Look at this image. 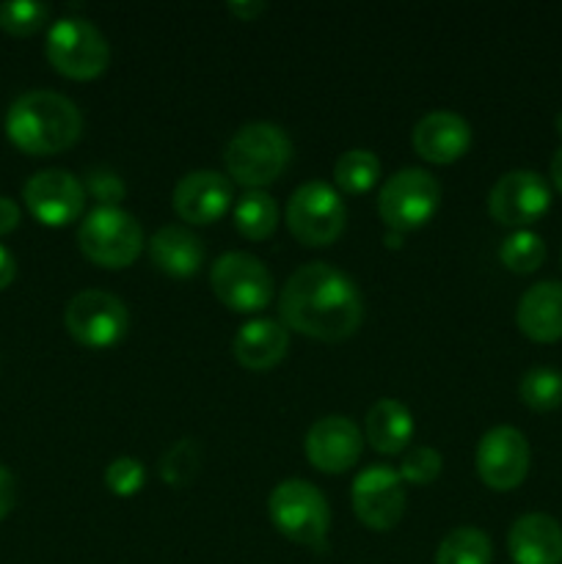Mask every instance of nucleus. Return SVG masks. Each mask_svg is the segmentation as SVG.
Segmentation results:
<instances>
[{
  "label": "nucleus",
  "instance_id": "1",
  "mask_svg": "<svg viewBox=\"0 0 562 564\" xmlns=\"http://www.w3.org/2000/svg\"><path fill=\"white\" fill-rule=\"evenodd\" d=\"M279 312L287 330L317 341H345L361 328L364 301L342 270L312 262L287 279Z\"/></svg>",
  "mask_w": 562,
  "mask_h": 564
},
{
  "label": "nucleus",
  "instance_id": "2",
  "mask_svg": "<svg viewBox=\"0 0 562 564\" xmlns=\"http://www.w3.org/2000/svg\"><path fill=\"white\" fill-rule=\"evenodd\" d=\"M83 116L69 97L55 91H28L6 113V135L25 154L47 158L75 147Z\"/></svg>",
  "mask_w": 562,
  "mask_h": 564
},
{
  "label": "nucleus",
  "instance_id": "3",
  "mask_svg": "<svg viewBox=\"0 0 562 564\" xmlns=\"http://www.w3.org/2000/svg\"><path fill=\"white\" fill-rule=\"evenodd\" d=\"M292 160V143L279 124L270 121H251L240 127L226 143L224 163L231 182L248 187V191H262L273 185L287 171Z\"/></svg>",
  "mask_w": 562,
  "mask_h": 564
},
{
  "label": "nucleus",
  "instance_id": "4",
  "mask_svg": "<svg viewBox=\"0 0 562 564\" xmlns=\"http://www.w3.org/2000/svg\"><path fill=\"white\" fill-rule=\"evenodd\" d=\"M273 527L295 545L328 551L331 510L325 496L306 479H284L268 499Z\"/></svg>",
  "mask_w": 562,
  "mask_h": 564
},
{
  "label": "nucleus",
  "instance_id": "5",
  "mask_svg": "<svg viewBox=\"0 0 562 564\" xmlns=\"http://www.w3.org/2000/svg\"><path fill=\"white\" fill-rule=\"evenodd\" d=\"M83 257L108 270L130 268L143 251V229L130 213L119 207H97L77 229Z\"/></svg>",
  "mask_w": 562,
  "mask_h": 564
},
{
  "label": "nucleus",
  "instance_id": "6",
  "mask_svg": "<svg viewBox=\"0 0 562 564\" xmlns=\"http://www.w3.org/2000/svg\"><path fill=\"white\" fill-rule=\"evenodd\" d=\"M47 61L69 80H94L110 64L108 39L83 17H61L47 33Z\"/></svg>",
  "mask_w": 562,
  "mask_h": 564
},
{
  "label": "nucleus",
  "instance_id": "7",
  "mask_svg": "<svg viewBox=\"0 0 562 564\" xmlns=\"http://www.w3.org/2000/svg\"><path fill=\"white\" fill-rule=\"evenodd\" d=\"M441 204V185L430 171L424 169H402L386 180L378 196L380 220L391 231L419 229L435 215Z\"/></svg>",
  "mask_w": 562,
  "mask_h": 564
},
{
  "label": "nucleus",
  "instance_id": "8",
  "mask_svg": "<svg viewBox=\"0 0 562 564\" xmlns=\"http://www.w3.org/2000/svg\"><path fill=\"white\" fill-rule=\"evenodd\" d=\"M287 226L303 246H331L347 226L345 202L325 182H306L287 202Z\"/></svg>",
  "mask_w": 562,
  "mask_h": 564
},
{
  "label": "nucleus",
  "instance_id": "9",
  "mask_svg": "<svg viewBox=\"0 0 562 564\" xmlns=\"http://www.w3.org/2000/svg\"><path fill=\"white\" fill-rule=\"evenodd\" d=\"M209 284H213V295L231 312H262L273 301V275L264 268L262 259L246 251H229L215 259L209 270Z\"/></svg>",
  "mask_w": 562,
  "mask_h": 564
},
{
  "label": "nucleus",
  "instance_id": "10",
  "mask_svg": "<svg viewBox=\"0 0 562 564\" xmlns=\"http://www.w3.org/2000/svg\"><path fill=\"white\" fill-rule=\"evenodd\" d=\"M64 325L72 339L91 350L114 347L130 328V312L116 295L102 290H83L69 301Z\"/></svg>",
  "mask_w": 562,
  "mask_h": 564
},
{
  "label": "nucleus",
  "instance_id": "11",
  "mask_svg": "<svg viewBox=\"0 0 562 564\" xmlns=\"http://www.w3.org/2000/svg\"><path fill=\"white\" fill-rule=\"evenodd\" d=\"M353 512L372 532H391L406 512V482L389 466H369L350 490Z\"/></svg>",
  "mask_w": 562,
  "mask_h": 564
},
{
  "label": "nucleus",
  "instance_id": "12",
  "mask_svg": "<svg viewBox=\"0 0 562 564\" xmlns=\"http://www.w3.org/2000/svg\"><path fill=\"white\" fill-rule=\"evenodd\" d=\"M529 457H532V452H529L527 435L521 430L501 424V427L488 430L479 438L474 463H477L479 479L490 490L507 494L527 479Z\"/></svg>",
  "mask_w": 562,
  "mask_h": 564
},
{
  "label": "nucleus",
  "instance_id": "13",
  "mask_svg": "<svg viewBox=\"0 0 562 564\" xmlns=\"http://www.w3.org/2000/svg\"><path fill=\"white\" fill-rule=\"evenodd\" d=\"M551 204V191L538 171L516 169L507 171L496 180L488 193V213L501 226H523L534 224L540 215H545Z\"/></svg>",
  "mask_w": 562,
  "mask_h": 564
},
{
  "label": "nucleus",
  "instance_id": "14",
  "mask_svg": "<svg viewBox=\"0 0 562 564\" xmlns=\"http://www.w3.org/2000/svg\"><path fill=\"white\" fill-rule=\"evenodd\" d=\"M22 198L39 224L58 229V226H69L72 220L80 218L86 191L72 171L44 169L25 182Z\"/></svg>",
  "mask_w": 562,
  "mask_h": 564
},
{
  "label": "nucleus",
  "instance_id": "15",
  "mask_svg": "<svg viewBox=\"0 0 562 564\" xmlns=\"http://www.w3.org/2000/svg\"><path fill=\"white\" fill-rule=\"evenodd\" d=\"M309 463L323 474H345L358 463L364 449V435L350 419L323 416L309 427L303 441Z\"/></svg>",
  "mask_w": 562,
  "mask_h": 564
},
{
  "label": "nucleus",
  "instance_id": "16",
  "mask_svg": "<svg viewBox=\"0 0 562 564\" xmlns=\"http://www.w3.org/2000/svg\"><path fill=\"white\" fill-rule=\"evenodd\" d=\"M231 180H226L218 171H191L182 176L174 187V209L182 220L193 226H207L213 220L224 218L231 207Z\"/></svg>",
  "mask_w": 562,
  "mask_h": 564
},
{
  "label": "nucleus",
  "instance_id": "17",
  "mask_svg": "<svg viewBox=\"0 0 562 564\" xmlns=\"http://www.w3.org/2000/svg\"><path fill=\"white\" fill-rule=\"evenodd\" d=\"M411 143L419 158L428 163L450 165L461 160L472 147V127L452 110H430L413 127Z\"/></svg>",
  "mask_w": 562,
  "mask_h": 564
},
{
  "label": "nucleus",
  "instance_id": "18",
  "mask_svg": "<svg viewBox=\"0 0 562 564\" xmlns=\"http://www.w3.org/2000/svg\"><path fill=\"white\" fill-rule=\"evenodd\" d=\"M512 564H562V527L545 512H529L510 527Z\"/></svg>",
  "mask_w": 562,
  "mask_h": 564
},
{
  "label": "nucleus",
  "instance_id": "19",
  "mask_svg": "<svg viewBox=\"0 0 562 564\" xmlns=\"http://www.w3.org/2000/svg\"><path fill=\"white\" fill-rule=\"evenodd\" d=\"M516 323L527 339L549 345L562 339V284L560 281H540L529 286L516 308Z\"/></svg>",
  "mask_w": 562,
  "mask_h": 564
},
{
  "label": "nucleus",
  "instance_id": "20",
  "mask_svg": "<svg viewBox=\"0 0 562 564\" xmlns=\"http://www.w3.org/2000/svg\"><path fill=\"white\" fill-rule=\"evenodd\" d=\"M287 347H290V330L284 328V323L259 317L237 330L231 352L240 367L251 369V372H264L284 361Z\"/></svg>",
  "mask_w": 562,
  "mask_h": 564
},
{
  "label": "nucleus",
  "instance_id": "21",
  "mask_svg": "<svg viewBox=\"0 0 562 564\" xmlns=\"http://www.w3.org/2000/svg\"><path fill=\"white\" fill-rule=\"evenodd\" d=\"M149 257L160 273L187 279L204 264V246L185 226H163L149 240Z\"/></svg>",
  "mask_w": 562,
  "mask_h": 564
},
{
  "label": "nucleus",
  "instance_id": "22",
  "mask_svg": "<svg viewBox=\"0 0 562 564\" xmlns=\"http://www.w3.org/2000/svg\"><path fill=\"white\" fill-rule=\"evenodd\" d=\"M364 438L380 455H400L413 438V416L400 400H378L367 411Z\"/></svg>",
  "mask_w": 562,
  "mask_h": 564
},
{
  "label": "nucleus",
  "instance_id": "23",
  "mask_svg": "<svg viewBox=\"0 0 562 564\" xmlns=\"http://www.w3.org/2000/svg\"><path fill=\"white\" fill-rule=\"evenodd\" d=\"M235 229L248 240H268L279 226V204L264 191H246L235 204Z\"/></svg>",
  "mask_w": 562,
  "mask_h": 564
},
{
  "label": "nucleus",
  "instance_id": "24",
  "mask_svg": "<svg viewBox=\"0 0 562 564\" xmlns=\"http://www.w3.org/2000/svg\"><path fill=\"white\" fill-rule=\"evenodd\" d=\"M490 560H494V545L477 527L452 529L435 551V564H490Z\"/></svg>",
  "mask_w": 562,
  "mask_h": 564
},
{
  "label": "nucleus",
  "instance_id": "25",
  "mask_svg": "<svg viewBox=\"0 0 562 564\" xmlns=\"http://www.w3.org/2000/svg\"><path fill=\"white\" fill-rule=\"evenodd\" d=\"M334 180L342 193L350 196H361V193L372 191L380 180V160L369 149H350L342 154L334 165Z\"/></svg>",
  "mask_w": 562,
  "mask_h": 564
},
{
  "label": "nucleus",
  "instance_id": "26",
  "mask_svg": "<svg viewBox=\"0 0 562 564\" xmlns=\"http://www.w3.org/2000/svg\"><path fill=\"white\" fill-rule=\"evenodd\" d=\"M518 397L538 413L554 411L562 405V372L551 367L529 369L518 383Z\"/></svg>",
  "mask_w": 562,
  "mask_h": 564
},
{
  "label": "nucleus",
  "instance_id": "27",
  "mask_svg": "<svg viewBox=\"0 0 562 564\" xmlns=\"http://www.w3.org/2000/svg\"><path fill=\"white\" fill-rule=\"evenodd\" d=\"M499 259L507 270L518 275L534 273L545 262V242L538 231L518 229L501 242Z\"/></svg>",
  "mask_w": 562,
  "mask_h": 564
},
{
  "label": "nucleus",
  "instance_id": "28",
  "mask_svg": "<svg viewBox=\"0 0 562 564\" xmlns=\"http://www.w3.org/2000/svg\"><path fill=\"white\" fill-rule=\"evenodd\" d=\"M198 468H202V446L193 438H182L160 457V479L171 488H185L196 479Z\"/></svg>",
  "mask_w": 562,
  "mask_h": 564
},
{
  "label": "nucleus",
  "instance_id": "29",
  "mask_svg": "<svg viewBox=\"0 0 562 564\" xmlns=\"http://www.w3.org/2000/svg\"><path fill=\"white\" fill-rule=\"evenodd\" d=\"M50 6L36 0H11L0 3V28L11 36H33L47 22Z\"/></svg>",
  "mask_w": 562,
  "mask_h": 564
},
{
  "label": "nucleus",
  "instance_id": "30",
  "mask_svg": "<svg viewBox=\"0 0 562 564\" xmlns=\"http://www.w3.org/2000/svg\"><path fill=\"white\" fill-rule=\"evenodd\" d=\"M441 468H444V460L435 449L430 446H413L400 463V479L406 485H430L439 479Z\"/></svg>",
  "mask_w": 562,
  "mask_h": 564
},
{
  "label": "nucleus",
  "instance_id": "31",
  "mask_svg": "<svg viewBox=\"0 0 562 564\" xmlns=\"http://www.w3.org/2000/svg\"><path fill=\"white\" fill-rule=\"evenodd\" d=\"M105 485L116 496H136L143 488V466L136 457H116L105 468Z\"/></svg>",
  "mask_w": 562,
  "mask_h": 564
},
{
  "label": "nucleus",
  "instance_id": "32",
  "mask_svg": "<svg viewBox=\"0 0 562 564\" xmlns=\"http://www.w3.org/2000/svg\"><path fill=\"white\" fill-rule=\"evenodd\" d=\"M86 187L94 198L99 202V207H116V204L125 198V182L108 169H91L86 176Z\"/></svg>",
  "mask_w": 562,
  "mask_h": 564
},
{
  "label": "nucleus",
  "instance_id": "33",
  "mask_svg": "<svg viewBox=\"0 0 562 564\" xmlns=\"http://www.w3.org/2000/svg\"><path fill=\"white\" fill-rule=\"evenodd\" d=\"M14 501H17L14 474H11L6 466H0V521L14 510Z\"/></svg>",
  "mask_w": 562,
  "mask_h": 564
},
{
  "label": "nucleus",
  "instance_id": "34",
  "mask_svg": "<svg viewBox=\"0 0 562 564\" xmlns=\"http://www.w3.org/2000/svg\"><path fill=\"white\" fill-rule=\"evenodd\" d=\"M20 226V207L9 196H0V235H9Z\"/></svg>",
  "mask_w": 562,
  "mask_h": 564
},
{
  "label": "nucleus",
  "instance_id": "35",
  "mask_svg": "<svg viewBox=\"0 0 562 564\" xmlns=\"http://www.w3.org/2000/svg\"><path fill=\"white\" fill-rule=\"evenodd\" d=\"M17 275V262L14 257H11V251L6 246H0V290H6V286L14 281Z\"/></svg>",
  "mask_w": 562,
  "mask_h": 564
},
{
  "label": "nucleus",
  "instance_id": "36",
  "mask_svg": "<svg viewBox=\"0 0 562 564\" xmlns=\"http://www.w3.org/2000/svg\"><path fill=\"white\" fill-rule=\"evenodd\" d=\"M229 11L240 17V20H253V17L264 11V3H229Z\"/></svg>",
  "mask_w": 562,
  "mask_h": 564
},
{
  "label": "nucleus",
  "instance_id": "37",
  "mask_svg": "<svg viewBox=\"0 0 562 564\" xmlns=\"http://www.w3.org/2000/svg\"><path fill=\"white\" fill-rule=\"evenodd\" d=\"M551 182H554L556 191L562 193V147L556 149L554 158H551Z\"/></svg>",
  "mask_w": 562,
  "mask_h": 564
},
{
  "label": "nucleus",
  "instance_id": "38",
  "mask_svg": "<svg viewBox=\"0 0 562 564\" xmlns=\"http://www.w3.org/2000/svg\"><path fill=\"white\" fill-rule=\"evenodd\" d=\"M383 240H386V246H389V248H391V246L397 248V246H400V242H402V235H400V231H391V229H389V231H386Z\"/></svg>",
  "mask_w": 562,
  "mask_h": 564
},
{
  "label": "nucleus",
  "instance_id": "39",
  "mask_svg": "<svg viewBox=\"0 0 562 564\" xmlns=\"http://www.w3.org/2000/svg\"><path fill=\"white\" fill-rule=\"evenodd\" d=\"M554 124H556V132H560V135H562V113L556 116V121H554Z\"/></svg>",
  "mask_w": 562,
  "mask_h": 564
}]
</instances>
